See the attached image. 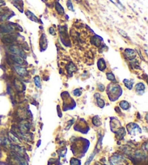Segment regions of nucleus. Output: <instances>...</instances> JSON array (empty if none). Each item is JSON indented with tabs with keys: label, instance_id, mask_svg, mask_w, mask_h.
<instances>
[{
	"label": "nucleus",
	"instance_id": "nucleus-5",
	"mask_svg": "<svg viewBox=\"0 0 148 165\" xmlns=\"http://www.w3.org/2000/svg\"><path fill=\"white\" fill-rule=\"evenodd\" d=\"M15 69L17 71V72L20 75H25L26 73H27V71L26 70L24 67H22L20 66H15Z\"/></svg>",
	"mask_w": 148,
	"mask_h": 165
},
{
	"label": "nucleus",
	"instance_id": "nucleus-21",
	"mask_svg": "<svg viewBox=\"0 0 148 165\" xmlns=\"http://www.w3.org/2000/svg\"><path fill=\"white\" fill-rule=\"evenodd\" d=\"M98 88L99 90H100V91H103V90H104V86H103V85H99L98 86Z\"/></svg>",
	"mask_w": 148,
	"mask_h": 165
},
{
	"label": "nucleus",
	"instance_id": "nucleus-11",
	"mask_svg": "<svg viewBox=\"0 0 148 165\" xmlns=\"http://www.w3.org/2000/svg\"><path fill=\"white\" fill-rule=\"evenodd\" d=\"M120 106L123 109H127L129 107V104L126 101H121Z\"/></svg>",
	"mask_w": 148,
	"mask_h": 165
},
{
	"label": "nucleus",
	"instance_id": "nucleus-7",
	"mask_svg": "<svg viewBox=\"0 0 148 165\" xmlns=\"http://www.w3.org/2000/svg\"><path fill=\"white\" fill-rule=\"evenodd\" d=\"M25 14H26V15L28 17V18L31 19V20L35 21V22H38V20L37 17L33 13H31V11L27 10V11H26V13H25Z\"/></svg>",
	"mask_w": 148,
	"mask_h": 165
},
{
	"label": "nucleus",
	"instance_id": "nucleus-8",
	"mask_svg": "<svg viewBox=\"0 0 148 165\" xmlns=\"http://www.w3.org/2000/svg\"><path fill=\"white\" fill-rule=\"evenodd\" d=\"M98 67L100 70H104L106 67V65H105V61L103 59H100L98 62Z\"/></svg>",
	"mask_w": 148,
	"mask_h": 165
},
{
	"label": "nucleus",
	"instance_id": "nucleus-22",
	"mask_svg": "<svg viewBox=\"0 0 148 165\" xmlns=\"http://www.w3.org/2000/svg\"><path fill=\"white\" fill-rule=\"evenodd\" d=\"M119 31L122 33V34H121V35H122V36H125V37H127V33H124V32H123V31H122V30H119Z\"/></svg>",
	"mask_w": 148,
	"mask_h": 165
},
{
	"label": "nucleus",
	"instance_id": "nucleus-9",
	"mask_svg": "<svg viewBox=\"0 0 148 165\" xmlns=\"http://www.w3.org/2000/svg\"><path fill=\"white\" fill-rule=\"evenodd\" d=\"M125 53L127 54V56L129 58H131V59H133L136 55L135 52L132 49H126L125 50Z\"/></svg>",
	"mask_w": 148,
	"mask_h": 165
},
{
	"label": "nucleus",
	"instance_id": "nucleus-14",
	"mask_svg": "<svg viewBox=\"0 0 148 165\" xmlns=\"http://www.w3.org/2000/svg\"><path fill=\"white\" fill-rule=\"evenodd\" d=\"M106 76H107V78H108V80H110V81H115V77L113 73H111V72H108V73L106 74Z\"/></svg>",
	"mask_w": 148,
	"mask_h": 165
},
{
	"label": "nucleus",
	"instance_id": "nucleus-1",
	"mask_svg": "<svg viewBox=\"0 0 148 165\" xmlns=\"http://www.w3.org/2000/svg\"><path fill=\"white\" fill-rule=\"evenodd\" d=\"M9 51L12 52V53L15 54L16 55H18V56H21L22 58H25L26 56H25V54L19 49L18 47H15V46H13V47H9Z\"/></svg>",
	"mask_w": 148,
	"mask_h": 165
},
{
	"label": "nucleus",
	"instance_id": "nucleus-2",
	"mask_svg": "<svg viewBox=\"0 0 148 165\" xmlns=\"http://www.w3.org/2000/svg\"><path fill=\"white\" fill-rule=\"evenodd\" d=\"M15 40V37L11 34L5 35L2 38V41H3L4 43H6V44H12Z\"/></svg>",
	"mask_w": 148,
	"mask_h": 165
},
{
	"label": "nucleus",
	"instance_id": "nucleus-6",
	"mask_svg": "<svg viewBox=\"0 0 148 165\" xmlns=\"http://www.w3.org/2000/svg\"><path fill=\"white\" fill-rule=\"evenodd\" d=\"M55 7H56V12L59 13V15H63L64 13V9L63 8V7L58 2H56V4H55Z\"/></svg>",
	"mask_w": 148,
	"mask_h": 165
},
{
	"label": "nucleus",
	"instance_id": "nucleus-15",
	"mask_svg": "<svg viewBox=\"0 0 148 165\" xmlns=\"http://www.w3.org/2000/svg\"><path fill=\"white\" fill-rule=\"evenodd\" d=\"M67 68L69 72H73L74 70H75V67H74V65H73L72 63H70V64L68 65Z\"/></svg>",
	"mask_w": 148,
	"mask_h": 165
},
{
	"label": "nucleus",
	"instance_id": "nucleus-16",
	"mask_svg": "<svg viewBox=\"0 0 148 165\" xmlns=\"http://www.w3.org/2000/svg\"><path fill=\"white\" fill-rule=\"evenodd\" d=\"M67 7L69 8V9H70L71 11H74V8H73V5H72V3L70 0H68L67 2Z\"/></svg>",
	"mask_w": 148,
	"mask_h": 165
},
{
	"label": "nucleus",
	"instance_id": "nucleus-13",
	"mask_svg": "<svg viewBox=\"0 0 148 165\" xmlns=\"http://www.w3.org/2000/svg\"><path fill=\"white\" fill-rule=\"evenodd\" d=\"M34 81H35V83L36 85V86L38 88H40V78L38 76H35L34 78Z\"/></svg>",
	"mask_w": 148,
	"mask_h": 165
},
{
	"label": "nucleus",
	"instance_id": "nucleus-17",
	"mask_svg": "<svg viewBox=\"0 0 148 165\" xmlns=\"http://www.w3.org/2000/svg\"><path fill=\"white\" fill-rule=\"evenodd\" d=\"M98 106H100V108H103V107L104 106L105 103L103 101V100H102L101 99H100V98H98Z\"/></svg>",
	"mask_w": 148,
	"mask_h": 165
},
{
	"label": "nucleus",
	"instance_id": "nucleus-10",
	"mask_svg": "<svg viewBox=\"0 0 148 165\" xmlns=\"http://www.w3.org/2000/svg\"><path fill=\"white\" fill-rule=\"evenodd\" d=\"M145 88V85L142 83H139L137 84L136 85V90L137 91H142V90H144Z\"/></svg>",
	"mask_w": 148,
	"mask_h": 165
},
{
	"label": "nucleus",
	"instance_id": "nucleus-12",
	"mask_svg": "<svg viewBox=\"0 0 148 165\" xmlns=\"http://www.w3.org/2000/svg\"><path fill=\"white\" fill-rule=\"evenodd\" d=\"M123 83H124L125 86H126L129 89H132L133 83L132 82H131V81H129V80H124V81H123Z\"/></svg>",
	"mask_w": 148,
	"mask_h": 165
},
{
	"label": "nucleus",
	"instance_id": "nucleus-3",
	"mask_svg": "<svg viewBox=\"0 0 148 165\" xmlns=\"http://www.w3.org/2000/svg\"><path fill=\"white\" fill-rule=\"evenodd\" d=\"M11 58L13 59V61H15V62H17L19 65H22L24 62V60L22 58L21 56H18V55H16V54H14V55H12L11 56Z\"/></svg>",
	"mask_w": 148,
	"mask_h": 165
},
{
	"label": "nucleus",
	"instance_id": "nucleus-23",
	"mask_svg": "<svg viewBox=\"0 0 148 165\" xmlns=\"http://www.w3.org/2000/svg\"><path fill=\"white\" fill-rule=\"evenodd\" d=\"M5 4V2H4L2 1H0V6H3Z\"/></svg>",
	"mask_w": 148,
	"mask_h": 165
},
{
	"label": "nucleus",
	"instance_id": "nucleus-4",
	"mask_svg": "<svg viewBox=\"0 0 148 165\" xmlns=\"http://www.w3.org/2000/svg\"><path fill=\"white\" fill-rule=\"evenodd\" d=\"M30 128V125L27 122H22L20 125V129L22 133H25L26 131H28Z\"/></svg>",
	"mask_w": 148,
	"mask_h": 165
},
{
	"label": "nucleus",
	"instance_id": "nucleus-19",
	"mask_svg": "<svg viewBox=\"0 0 148 165\" xmlns=\"http://www.w3.org/2000/svg\"><path fill=\"white\" fill-rule=\"evenodd\" d=\"M73 94H74L75 96H80V95L81 94V92H80V90H79V89H75V90H74V92H73Z\"/></svg>",
	"mask_w": 148,
	"mask_h": 165
},
{
	"label": "nucleus",
	"instance_id": "nucleus-18",
	"mask_svg": "<svg viewBox=\"0 0 148 165\" xmlns=\"http://www.w3.org/2000/svg\"><path fill=\"white\" fill-rule=\"evenodd\" d=\"M80 162L79 160L76 159H72L71 160V165H80Z\"/></svg>",
	"mask_w": 148,
	"mask_h": 165
},
{
	"label": "nucleus",
	"instance_id": "nucleus-20",
	"mask_svg": "<svg viewBox=\"0 0 148 165\" xmlns=\"http://www.w3.org/2000/svg\"><path fill=\"white\" fill-rule=\"evenodd\" d=\"M49 32L51 35H55V31H54V29L53 28H49Z\"/></svg>",
	"mask_w": 148,
	"mask_h": 165
},
{
	"label": "nucleus",
	"instance_id": "nucleus-24",
	"mask_svg": "<svg viewBox=\"0 0 148 165\" xmlns=\"http://www.w3.org/2000/svg\"><path fill=\"white\" fill-rule=\"evenodd\" d=\"M14 1H15L16 2H20V0H14Z\"/></svg>",
	"mask_w": 148,
	"mask_h": 165
}]
</instances>
